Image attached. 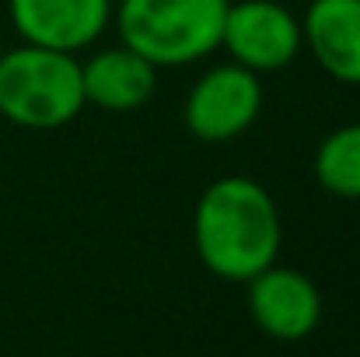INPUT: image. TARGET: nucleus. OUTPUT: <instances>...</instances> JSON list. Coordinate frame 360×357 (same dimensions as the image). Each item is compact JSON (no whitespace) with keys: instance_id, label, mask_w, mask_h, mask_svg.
<instances>
[{"instance_id":"8","label":"nucleus","mask_w":360,"mask_h":357,"mask_svg":"<svg viewBox=\"0 0 360 357\" xmlns=\"http://www.w3.org/2000/svg\"><path fill=\"white\" fill-rule=\"evenodd\" d=\"M301 39L333 81L360 84V0H311Z\"/></svg>"},{"instance_id":"7","label":"nucleus","mask_w":360,"mask_h":357,"mask_svg":"<svg viewBox=\"0 0 360 357\" xmlns=\"http://www.w3.org/2000/svg\"><path fill=\"white\" fill-rule=\"evenodd\" d=\"M112 0H7V14L21 42L81 53L112 25Z\"/></svg>"},{"instance_id":"10","label":"nucleus","mask_w":360,"mask_h":357,"mask_svg":"<svg viewBox=\"0 0 360 357\" xmlns=\"http://www.w3.org/2000/svg\"><path fill=\"white\" fill-rule=\"evenodd\" d=\"M315 182L336 200H360V123L333 130L311 161Z\"/></svg>"},{"instance_id":"5","label":"nucleus","mask_w":360,"mask_h":357,"mask_svg":"<svg viewBox=\"0 0 360 357\" xmlns=\"http://www.w3.org/2000/svg\"><path fill=\"white\" fill-rule=\"evenodd\" d=\"M221 46L252 74H273L297 60L304 49L301 18L276 0H238L228 4Z\"/></svg>"},{"instance_id":"4","label":"nucleus","mask_w":360,"mask_h":357,"mask_svg":"<svg viewBox=\"0 0 360 357\" xmlns=\"http://www.w3.org/2000/svg\"><path fill=\"white\" fill-rule=\"evenodd\" d=\"M262 113V81L235 60L217 63L196 77L186 95L182 119L203 144H228Z\"/></svg>"},{"instance_id":"1","label":"nucleus","mask_w":360,"mask_h":357,"mask_svg":"<svg viewBox=\"0 0 360 357\" xmlns=\"http://www.w3.org/2000/svg\"><path fill=\"white\" fill-rule=\"evenodd\" d=\"M193 245L214 277L248 284L280 256L283 225L276 200L248 175H224L210 182L193 211Z\"/></svg>"},{"instance_id":"6","label":"nucleus","mask_w":360,"mask_h":357,"mask_svg":"<svg viewBox=\"0 0 360 357\" xmlns=\"http://www.w3.org/2000/svg\"><path fill=\"white\" fill-rule=\"evenodd\" d=\"M252 322L273 340H304L322 319V294L315 280L294 266H266L248 280Z\"/></svg>"},{"instance_id":"2","label":"nucleus","mask_w":360,"mask_h":357,"mask_svg":"<svg viewBox=\"0 0 360 357\" xmlns=\"http://www.w3.org/2000/svg\"><path fill=\"white\" fill-rule=\"evenodd\" d=\"M228 4L231 0H120L112 25L122 46L158 70L189 67L221 49Z\"/></svg>"},{"instance_id":"9","label":"nucleus","mask_w":360,"mask_h":357,"mask_svg":"<svg viewBox=\"0 0 360 357\" xmlns=\"http://www.w3.org/2000/svg\"><path fill=\"white\" fill-rule=\"evenodd\" d=\"M81 84H84V102L105 113H133L150 102L158 88V67L120 42L91 53L81 63Z\"/></svg>"},{"instance_id":"3","label":"nucleus","mask_w":360,"mask_h":357,"mask_svg":"<svg viewBox=\"0 0 360 357\" xmlns=\"http://www.w3.org/2000/svg\"><path fill=\"white\" fill-rule=\"evenodd\" d=\"M81 60L21 42L0 53V116L25 130H60L84 109Z\"/></svg>"}]
</instances>
